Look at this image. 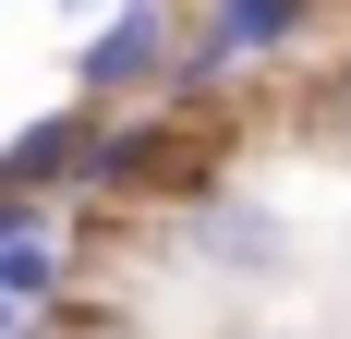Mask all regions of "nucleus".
Instances as JSON below:
<instances>
[{"label": "nucleus", "instance_id": "obj_8", "mask_svg": "<svg viewBox=\"0 0 351 339\" xmlns=\"http://www.w3.org/2000/svg\"><path fill=\"white\" fill-rule=\"evenodd\" d=\"M49 12H109V0H49Z\"/></svg>", "mask_w": 351, "mask_h": 339}, {"label": "nucleus", "instance_id": "obj_1", "mask_svg": "<svg viewBox=\"0 0 351 339\" xmlns=\"http://www.w3.org/2000/svg\"><path fill=\"white\" fill-rule=\"evenodd\" d=\"M194 61V0H109L73 36V97L97 109H158Z\"/></svg>", "mask_w": 351, "mask_h": 339}, {"label": "nucleus", "instance_id": "obj_4", "mask_svg": "<svg viewBox=\"0 0 351 339\" xmlns=\"http://www.w3.org/2000/svg\"><path fill=\"white\" fill-rule=\"evenodd\" d=\"M85 279V206H36V194H0V291L25 315L73 303Z\"/></svg>", "mask_w": 351, "mask_h": 339}, {"label": "nucleus", "instance_id": "obj_3", "mask_svg": "<svg viewBox=\"0 0 351 339\" xmlns=\"http://www.w3.org/2000/svg\"><path fill=\"white\" fill-rule=\"evenodd\" d=\"M97 134H109L97 97H61V109H36V121H12V134H0V194L85 206V182H97Z\"/></svg>", "mask_w": 351, "mask_h": 339}, {"label": "nucleus", "instance_id": "obj_7", "mask_svg": "<svg viewBox=\"0 0 351 339\" xmlns=\"http://www.w3.org/2000/svg\"><path fill=\"white\" fill-rule=\"evenodd\" d=\"M0 339H36V315H25V303H12V291H0Z\"/></svg>", "mask_w": 351, "mask_h": 339}, {"label": "nucleus", "instance_id": "obj_5", "mask_svg": "<svg viewBox=\"0 0 351 339\" xmlns=\"http://www.w3.org/2000/svg\"><path fill=\"white\" fill-rule=\"evenodd\" d=\"M182 255H194L206 279H291L303 242H291V218L267 194H194L182 206Z\"/></svg>", "mask_w": 351, "mask_h": 339}, {"label": "nucleus", "instance_id": "obj_6", "mask_svg": "<svg viewBox=\"0 0 351 339\" xmlns=\"http://www.w3.org/2000/svg\"><path fill=\"white\" fill-rule=\"evenodd\" d=\"M315 121H327V134H351V61L315 73Z\"/></svg>", "mask_w": 351, "mask_h": 339}, {"label": "nucleus", "instance_id": "obj_2", "mask_svg": "<svg viewBox=\"0 0 351 339\" xmlns=\"http://www.w3.org/2000/svg\"><path fill=\"white\" fill-rule=\"evenodd\" d=\"M315 12L327 0H194V61H182V85H170V109H194L206 121L243 73H279L303 36H315Z\"/></svg>", "mask_w": 351, "mask_h": 339}]
</instances>
